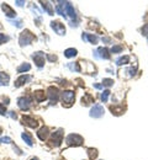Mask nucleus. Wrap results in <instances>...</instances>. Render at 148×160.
Returning a JSON list of instances; mask_svg holds the SVG:
<instances>
[{"mask_svg":"<svg viewBox=\"0 0 148 160\" xmlns=\"http://www.w3.org/2000/svg\"><path fill=\"white\" fill-rule=\"evenodd\" d=\"M56 11L59 15H62V16L67 17L66 10H64V1H58V5H57V8H56Z\"/></svg>","mask_w":148,"mask_h":160,"instance_id":"obj_18","label":"nucleus"},{"mask_svg":"<svg viewBox=\"0 0 148 160\" xmlns=\"http://www.w3.org/2000/svg\"><path fill=\"white\" fill-rule=\"evenodd\" d=\"M111 52L112 53H120V52H122V47H121V46H114V47L111 48Z\"/></svg>","mask_w":148,"mask_h":160,"instance_id":"obj_29","label":"nucleus"},{"mask_svg":"<svg viewBox=\"0 0 148 160\" xmlns=\"http://www.w3.org/2000/svg\"><path fill=\"white\" fill-rule=\"evenodd\" d=\"M0 115H6V108H5V105L0 104Z\"/></svg>","mask_w":148,"mask_h":160,"instance_id":"obj_35","label":"nucleus"},{"mask_svg":"<svg viewBox=\"0 0 148 160\" xmlns=\"http://www.w3.org/2000/svg\"><path fill=\"white\" fill-rule=\"evenodd\" d=\"M68 66L72 69V70H75V71H79L80 70V68H79V65H78V63H75V64H73V63H69L68 64Z\"/></svg>","mask_w":148,"mask_h":160,"instance_id":"obj_31","label":"nucleus"},{"mask_svg":"<svg viewBox=\"0 0 148 160\" xmlns=\"http://www.w3.org/2000/svg\"><path fill=\"white\" fill-rule=\"evenodd\" d=\"M130 62V57L128 55H125V57H121V58H119L117 60H116V64L117 65H122V64H127Z\"/></svg>","mask_w":148,"mask_h":160,"instance_id":"obj_27","label":"nucleus"},{"mask_svg":"<svg viewBox=\"0 0 148 160\" xmlns=\"http://www.w3.org/2000/svg\"><path fill=\"white\" fill-rule=\"evenodd\" d=\"M31 80V76L30 75H21L20 78L15 81V87H20V86H22V85H25L27 81H30Z\"/></svg>","mask_w":148,"mask_h":160,"instance_id":"obj_14","label":"nucleus"},{"mask_svg":"<svg viewBox=\"0 0 148 160\" xmlns=\"http://www.w3.org/2000/svg\"><path fill=\"white\" fill-rule=\"evenodd\" d=\"M10 116H11L13 118H16V113H14V112H10Z\"/></svg>","mask_w":148,"mask_h":160,"instance_id":"obj_40","label":"nucleus"},{"mask_svg":"<svg viewBox=\"0 0 148 160\" xmlns=\"http://www.w3.org/2000/svg\"><path fill=\"white\" fill-rule=\"evenodd\" d=\"M64 10H66V15H68L69 17H72V19H75L77 17L75 10H74L73 5L69 1H64Z\"/></svg>","mask_w":148,"mask_h":160,"instance_id":"obj_11","label":"nucleus"},{"mask_svg":"<svg viewBox=\"0 0 148 160\" xmlns=\"http://www.w3.org/2000/svg\"><path fill=\"white\" fill-rule=\"evenodd\" d=\"M45 99H46V94H45V91L40 90V91H36V92H35V100H36L37 102H42V101H45Z\"/></svg>","mask_w":148,"mask_h":160,"instance_id":"obj_19","label":"nucleus"},{"mask_svg":"<svg viewBox=\"0 0 148 160\" xmlns=\"http://www.w3.org/2000/svg\"><path fill=\"white\" fill-rule=\"evenodd\" d=\"M82 38L85 39V41H89V42L93 43V44L98 43V37H96V36H94V35H90V33H84L82 36Z\"/></svg>","mask_w":148,"mask_h":160,"instance_id":"obj_16","label":"nucleus"},{"mask_svg":"<svg viewBox=\"0 0 148 160\" xmlns=\"http://www.w3.org/2000/svg\"><path fill=\"white\" fill-rule=\"evenodd\" d=\"M94 87H95V89H101L103 85H101V84H95V85H94Z\"/></svg>","mask_w":148,"mask_h":160,"instance_id":"obj_39","label":"nucleus"},{"mask_svg":"<svg viewBox=\"0 0 148 160\" xmlns=\"http://www.w3.org/2000/svg\"><path fill=\"white\" fill-rule=\"evenodd\" d=\"M104 115V107L101 105H94V107L90 110V117H94V118H99Z\"/></svg>","mask_w":148,"mask_h":160,"instance_id":"obj_7","label":"nucleus"},{"mask_svg":"<svg viewBox=\"0 0 148 160\" xmlns=\"http://www.w3.org/2000/svg\"><path fill=\"white\" fill-rule=\"evenodd\" d=\"M0 133H1V128H0Z\"/></svg>","mask_w":148,"mask_h":160,"instance_id":"obj_42","label":"nucleus"},{"mask_svg":"<svg viewBox=\"0 0 148 160\" xmlns=\"http://www.w3.org/2000/svg\"><path fill=\"white\" fill-rule=\"evenodd\" d=\"M31 160H38V159H37V158H32V159H31Z\"/></svg>","mask_w":148,"mask_h":160,"instance_id":"obj_41","label":"nucleus"},{"mask_svg":"<svg viewBox=\"0 0 148 160\" xmlns=\"http://www.w3.org/2000/svg\"><path fill=\"white\" fill-rule=\"evenodd\" d=\"M142 35L148 36V24H146L143 27H142Z\"/></svg>","mask_w":148,"mask_h":160,"instance_id":"obj_34","label":"nucleus"},{"mask_svg":"<svg viewBox=\"0 0 148 160\" xmlns=\"http://www.w3.org/2000/svg\"><path fill=\"white\" fill-rule=\"evenodd\" d=\"M21 138H22L24 141L26 142V144H27V145H30V147H32V145H34L32 138H31V136H30L29 133H22V134H21Z\"/></svg>","mask_w":148,"mask_h":160,"instance_id":"obj_21","label":"nucleus"},{"mask_svg":"<svg viewBox=\"0 0 148 160\" xmlns=\"http://www.w3.org/2000/svg\"><path fill=\"white\" fill-rule=\"evenodd\" d=\"M95 57H96V58L109 59V58H110V53H109L108 48H105V47H100V48H98L96 52H95Z\"/></svg>","mask_w":148,"mask_h":160,"instance_id":"obj_12","label":"nucleus"},{"mask_svg":"<svg viewBox=\"0 0 148 160\" xmlns=\"http://www.w3.org/2000/svg\"><path fill=\"white\" fill-rule=\"evenodd\" d=\"M32 59L35 60V63L38 68H42V66L45 65V54L42 52H36L32 55Z\"/></svg>","mask_w":148,"mask_h":160,"instance_id":"obj_8","label":"nucleus"},{"mask_svg":"<svg viewBox=\"0 0 148 160\" xmlns=\"http://www.w3.org/2000/svg\"><path fill=\"white\" fill-rule=\"evenodd\" d=\"M35 39V36H34V33H31L29 30H25L20 35V38H19V43L21 44V46H27V44H30L32 41Z\"/></svg>","mask_w":148,"mask_h":160,"instance_id":"obj_3","label":"nucleus"},{"mask_svg":"<svg viewBox=\"0 0 148 160\" xmlns=\"http://www.w3.org/2000/svg\"><path fill=\"white\" fill-rule=\"evenodd\" d=\"M30 69H31V65L29 63H24L17 68V73H25V71H29Z\"/></svg>","mask_w":148,"mask_h":160,"instance_id":"obj_25","label":"nucleus"},{"mask_svg":"<svg viewBox=\"0 0 148 160\" xmlns=\"http://www.w3.org/2000/svg\"><path fill=\"white\" fill-rule=\"evenodd\" d=\"M82 102H83V105H84V106H88V105H90L91 102H94V99H93V97H91L90 95H89V94H87V95L82 99Z\"/></svg>","mask_w":148,"mask_h":160,"instance_id":"obj_24","label":"nucleus"},{"mask_svg":"<svg viewBox=\"0 0 148 160\" xmlns=\"http://www.w3.org/2000/svg\"><path fill=\"white\" fill-rule=\"evenodd\" d=\"M31 105V99L30 97H20V99L17 100V106L21 108V110H29V107Z\"/></svg>","mask_w":148,"mask_h":160,"instance_id":"obj_9","label":"nucleus"},{"mask_svg":"<svg viewBox=\"0 0 148 160\" xmlns=\"http://www.w3.org/2000/svg\"><path fill=\"white\" fill-rule=\"evenodd\" d=\"M66 143L68 144L69 147H79L82 145L84 143V138L82 136H79V134H69L67 138H66Z\"/></svg>","mask_w":148,"mask_h":160,"instance_id":"obj_1","label":"nucleus"},{"mask_svg":"<svg viewBox=\"0 0 148 160\" xmlns=\"http://www.w3.org/2000/svg\"><path fill=\"white\" fill-rule=\"evenodd\" d=\"M41 4H42V8L46 10L48 15H53L54 14V10H53V8H52V4L50 1H41Z\"/></svg>","mask_w":148,"mask_h":160,"instance_id":"obj_17","label":"nucleus"},{"mask_svg":"<svg viewBox=\"0 0 148 160\" xmlns=\"http://www.w3.org/2000/svg\"><path fill=\"white\" fill-rule=\"evenodd\" d=\"M48 133H50V130H48V127H42L40 128V131L37 132V137H38L41 141H45V139L47 138V136H48Z\"/></svg>","mask_w":148,"mask_h":160,"instance_id":"obj_15","label":"nucleus"},{"mask_svg":"<svg viewBox=\"0 0 148 160\" xmlns=\"http://www.w3.org/2000/svg\"><path fill=\"white\" fill-rule=\"evenodd\" d=\"M87 153H88L89 159H90V160L96 159V157H98V150H96V149H94V148H89Z\"/></svg>","mask_w":148,"mask_h":160,"instance_id":"obj_23","label":"nucleus"},{"mask_svg":"<svg viewBox=\"0 0 148 160\" xmlns=\"http://www.w3.org/2000/svg\"><path fill=\"white\" fill-rule=\"evenodd\" d=\"M47 59L51 60V62H54V60H57V57L56 55H52V54H47Z\"/></svg>","mask_w":148,"mask_h":160,"instance_id":"obj_36","label":"nucleus"},{"mask_svg":"<svg viewBox=\"0 0 148 160\" xmlns=\"http://www.w3.org/2000/svg\"><path fill=\"white\" fill-rule=\"evenodd\" d=\"M114 84V80L112 79H104L103 80V85L104 86H111Z\"/></svg>","mask_w":148,"mask_h":160,"instance_id":"obj_30","label":"nucleus"},{"mask_svg":"<svg viewBox=\"0 0 148 160\" xmlns=\"http://www.w3.org/2000/svg\"><path fill=\"white\" fill-rule=\"evenodd\" d=\"M11 24H13V25H16L17 27H22V22H21V21H16V22H15V21H11Z\"/></svg>","mask_w":148,"mask_h":160,"instance_id":"obj_37","label":"nucleus"},{"mask_svg":"<svg viewBox=\"0 0 148 160\" xmlns=\"http://www.w3.org/2000/svg\"><path fill=\"white\" fill-rule=\"evenodd\" d=\"M9 80H10V76L5 73H0V85L1 86H6L9 84Z\"/></svg>","mask_w":148,"mask_h":160,"instance_id":"obj_20","label":"nucleus"},{"mask_svg":"<svg viewBox=\"0 0 148 160\" xmlns=\"http://www.w3.org/2000/svg\"><path fill=\"white\" fill-rule=\"evenodd\" d=\"M9 41V37L8 36H5V35H3V33H0V44H3V43H5V42H8Z\"/></svg>","mask_w":148,"mask_h":160,"instance_id":"obj_32","label":"nucleus"},{"mask_svg":"<svg viewBox=\"0 0 148 160\" xmlns=\"http://www.w3.org/2000/svg\"><path fill=\"white\" fill-rule=\"evenodd\" d=\"M22 123L25 126H29L31 128H36L37 126H38V122H37L35 118H32L31 116H24L22 117Z\"/></svg>","mask_w":148,"mask_h":160,"instance_id":"obj_10","label":"nucleus"},{"mask_svg":"<svg viewBox=\"0 0 148 160\" xmlns=\"http://www.w3.org/2000/svg\"><path fill=\"white\" fill-rule=\"evenodd\" d=\"M62 142H63V130H58L57 132H54L52 134L51 144L54 147H59Z\"/></svg>","mask_w":148,"mask_h":160,"instance_id":"obj_4","label":"nucleus"},{"mask_svg":"<svg viewBox=\"0 0 148 160\" xmlns=\"http://www.w3.org/2000/svg\"><path fill=\"white\" fill-rule=\"evenodd\" d=\"M77 49L75 48H68L64 51V55L67 57V58H73V57L77 55Z\"/></svg>","mask_w":148,"mask_h":160,"instance_id":"obj_22","label":"nucleus"},{"mask_svg":"<svg viewBox=\"0 0 148 160\" xmlns=\"http://www.w3.org/2000/svg\"><path fill=\"white\" fill-rule=\"evenodd\" d=\"M51 27L56 31L57 35H59V36L66 35V27H64V25L61 24V22H58V21H52V22H51Z\"/></svg>","mask_w":148,"mask_h":160,"instance_id":"obj_6","label":"nucleus"},{"mask_svg":"<svg viewBox=\"0 0 148 160\" xmlns=\"http://www.w3.org/2000/svg\"><path fill=\"white\" fill-rule=\"evenodd\" d=\"M74 99H75V94H74V91L66 90V91H63V92H62L63 106H66V107L72 106V104L74 102Z\"/></svg>","mask_w":148,"mask_h":160,"instance_id":"obj_2","label":"nucleus"},{"mask_svg":"<svg viewBox=\"0 0 148 160\" xmlns=\"http://www.w3.org/2000/svg\"><path fill=\"white\" fill-rule=\"evenodd\" d=\"M0 143H11V138H9V137H4V138H0Z\"/></svg>","mask_w":148,"mask_h":160,"instance_id":"obj_33","label":"nucleus"},{"mask_svg":"<svg viewBox=\"0 0 148 160\" xmlns=\"http://www.w3.org/2000/svg\"><path fill=\"white\" fill-rule=\"evenodd\" d=\"M15 4H16L17 6H22V5L25 4V1H20V0H17V1H15Z\"/></svg>","mask_w":148,"mask_h":160,"instance_id":"obj_38","label":"nucleus"},{"mask_svg":"<svg viewBox=\"0 0 148 160\" xmlns=\"http://www.w3.org/2000/svg\"><path fill=\"white\" fill-rule=\"evenodd\" d=\"M1 9H3V11L5 12V15H6L8 17H10V19H11V17H16V12H15L8 4H5V3L1 4Z\"/></svg>","mask_w":148,"mask_h":160,"instance_id":"obj_13","label":"nucleus"},{"mask_svg":"<svg viewBox=\"0 0 148 160\" xmlns=\"http://www.w3.org/2000/svg\"><path fill=\"white\" fill-rule=\"evenodd\" d=\"M47 91H48V97H50L51 105L57 104L58 99H59V91H58V89H57V87H54V86H50Z\"/></svg>","mask_w":148,"mask_h":160,"instance_id":"obj_5","label":"nucleus"},{"mask_svg":"<svg viewBox=\"0 0 148 160\" xmlns=\"http://www.w3.org/2000/svg\"><path fill=\"white\" fill-rule=\"evenodd\" d=\"M125 108L124 107H116V106H111L110 107V111L112 112V115H121L124 112Z\"/></svg>","mask_w":148,"mask_h":160,"instance_id":"obj_26","label":"nucleus"},{"mask_svg":"<svg viewBox=\"0 0 148 160\" xmlns=\"http://www.w3.org/2000/svg\"><path fill=\"white\" fill-rule=\"evenodd\" d=\"M109 95H110V91H109V90H105V91L103 92V94H101V100H103V102H106V101H108Z\"/></svg>","mask_w":148,"mask_h":160,"instance_id":"obj_28","label":"nucleus"}]
</instances>
